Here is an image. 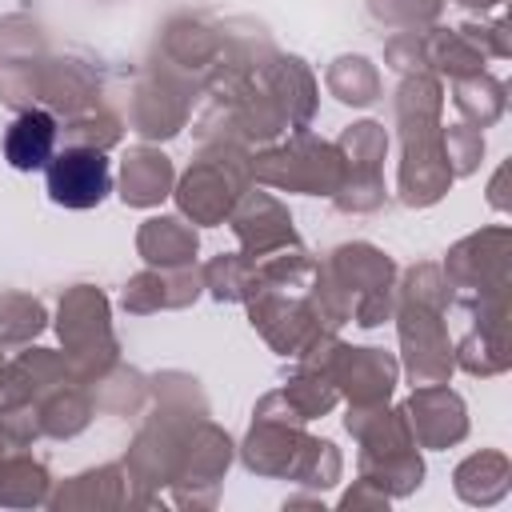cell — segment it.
<instances>
[{"mask_svg": "<svg viewBox=\"0 0 512 512\" xmlns=\"http://www.w3.org/2000/svg\"><path fill=\"white\" fill-rule=\"evenodd\" d=\"M44 172H48V196L60 208H96L112 188L108 160L96 148H64L60 156L48 160Z\"/></svg>", "mask_w": 512, "mask_h": 512, "instance_id": "1", "label": "cell"}, {"mask_svg": "<svg viewBox=\"0 0 512 512\" xmlns=\"http://www.w3.org/2000/svg\"><path fill=\"white\" fill-rule=\"evenodd\" d=\"M52 148H56V120L48 112H40V108L20 112L4 132V156H8V164L16 172L48 168Z\"/></svg>", "mask_w": 512, "mask_h": 512, "instance_id": "2", "label": "cell"}]
</instances>
